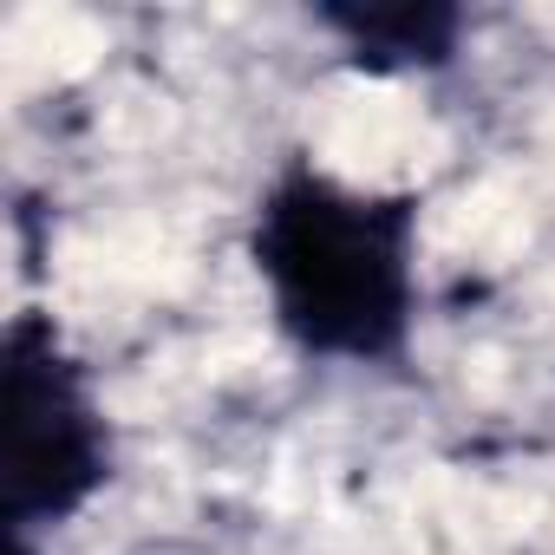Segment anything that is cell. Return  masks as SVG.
<instances>
[{
	"label": "cell",
	"mask_w": 555,
	"mask_h": 555,
	"mask_svg": "<svg viewBox=\"0 0 555 555\" xmlns=\"http://www.w3.org/2000/svg\"><path fill=\"white\" fill-rule=\"evenodd\" d=\"M425 190H360L288 151L248 209V268L288 353L405 373L418 334Z\"/></svg>",
	"instance_id": "6da1fadb"
},
{
	"label": "cell",
	"mask_w": 555,
	"mask_h": 555,
	"mask_svg": "<svg viewBox=\"0 0 555 555\" xmlns=\"http://www.w3.org/2000/svg\"><path fill=\"white\" fill-rule=\"evenodd\" d=\"M118 477V431L99 405L92 366L66 347L47 308L8 314L0 334V522L8 535H53L86 516Z\"/></svg>",
	"instance_id": "7a4b0ae2"
},
{
	"label": "cell",
	"mask_w": 555,
	"mask_h": 555,
	"mask_svg": "<svg viewBox=\"0 0 555 555\" xmlns=\"http://www.w3.org/2000/svg\"><path fill=\"white\" fill-rule=\"evenodd\" d=\"M308 21L340 47V66L366 79L451 73L470 34V8L457 0H314Z\"/></svg>",
	"instance_id": "3957f363"
},
{
	"label": "cell",
	"mask_w": 555,
	"mask_h": 555,
	"mask_svg": "<svg viewBox=\"0 0 555 555\" xmlns=\"http://www.w3.org/2000/svg\"><path fill=\"white\" fill-rule=\"evenodd\" d=\"M14 555H47L40 542H27V535H14Z\"/></svg>",
	"instance_id": "277c9868"
}]
</instances>
